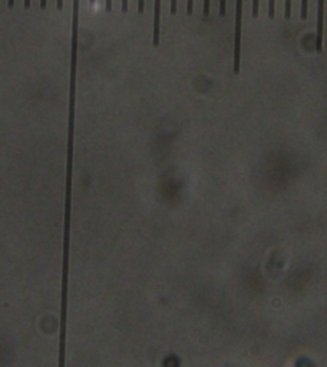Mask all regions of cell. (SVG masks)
<instances>
[{
    "label": "cell",
    "instance_id": "obj_7",
    "mask_svg": "<svg viewBox=\"0 0 327 367\" xmlns=\"http://www.w3.org/2000/svg\"><path fill=\"white\" fill-rule=\"evenodd\" d=\"M226 2L227 0H220V16H226Z\"/></svg>",
    "mask_w": 327,
    "mask_h": 367
},
{
    "label": "cell",
    "instance_id": "obj_13",
    "mask_svg": "<svg viewBox=\"0 0 327 367\" xmlns=\"http://www.w3.org/2000/svg\"><path fill=\"white\" fill-rule=\"evenodd\" d=\"M122 12L124 13L128 12V0H122Z\"/></svg>",
    "mask_w": 327,
    "mask_h": 367
},
{
    "label": "cell",
    "instance_id": "obj_11",
    "mask_svg": "<svg viewBox=\"0 0 327 367\" xmlns=\"http://www.w3.org/2000/svg\"><path fill=\"white\" fill-rule=\"evenodd\" d=\"M177 13V0H171V15Z\"/></svg>",
    "mask_w": 327,
    "mask_h": 367
},
{
    "label": "cell",
    "instance_id": "obj_4",
    "mask_svg": "<svg viewBox=\"0 0 327 367\" xmlns=\"http://www.w3.org/2000/svg\"><path fill=\"white\" fill-rule=\"evenodd\" d=\"M307 2L309 0H302V19H307Z\"/></svg>",
    "mask_w": 327,
    "mask_h": 367
},
{
    "label": "cell",
    "instance_id": "obj_19",
    "mask_svg": "<svg viewBox=\"0 0 327 367\" xmlns=\"http://www.w3.org/2000/svg\"><path fill=\"white\" fill-rule=\"evenodd\" d=\"M94 2H95V0H91V3H94Z\"/></svg>",
    "mask_w": 327,
    "mask_h": 367
},
{
    "label": "cell",
    "instance_id": "obj_2",
    "mask_svg": "<svg viewBox=\"0 0 327 367\" xmlns=\"http://www.w3.org/2000/svg\"><path fill=\"white\" fill-rule=\"evenodd\" d=\"M323 23H324V0H319L317 5V32H316V52L323 50Z\"/></svg>",
    "mask_w": 327,
    "mask_h": 367
},
{
    "label": "cell",
    "instance_id": "obj_12",
    "mask_svg": "<svg viewBox=\"0 0 327 367\" xmlns=\"http://www.w3.org/2000/svg\"><path fill=\"white\" fill-rule=\"evenodd\" d=\"M138 12L144 13V0H138Z\"/></svg>",
    "mask_w": 327,
    "mask_h": 367
},
{
    "label": "cell",
    "instance_id": "obj_10",
    "mask_svg": "<svg viewBox=\"0 0 327 367\" xmlns=\"http://www.w3.org/2000/svg\"><path fill=\"white\" fill-rule=\"evenodd\" d=\"M210 15V0H204V16Z\"/></svg>",
    "mask_w": 327,
    "mask_h": 367
},
{
    "label": "cell",
    "instance_id": "obj_9",
    "mask_svg": "<svg viewBox=\"0 0 327 367\" xmlns=\"http://www.w3.org/2000/svg\"><path fill=\"white\" fill-rule=\"evenodd\" d=\"M258 2L260 0H253V17L258 16Z\"/></svg>",
    "mask_w": 327,
    "mask_h": 367
},
{
    "label": "cell",
    "instance_id": "obj_18",
    "mask_svg": "<svg viewBox=\"0 0 327 367\" xmlns=\"http://www.w3.org/2000/svg\"><path fill=\"white\" fill-rule=\"evenodd\" d=\"M24 8L26 9L31 8V0H24Z\"/></svg>",
    "mask_w": 327,
    "mask_h": 367
},
{
    "label": "cell",
    "instance_id": "obj_5",
    "mask_svg": "<svg viewBox=\"0 0 327 367\" xmlns=\"http://www.w3.org/2000/svg\"><path fill=\"white\" fill-rule=\"evenodd\" d=\"M274 5H276V0H268V17L274 19Z\"/></svg>",
    "mask_w": 327,
    "mask_h": 367
},
{
    "label": "cell",
    "instance_id": "obj_1",
    "mask_svg": "<svg viewBox=\"0 0 327 367\" xmlns=\"http://www.w3.org/2000/svg\"><path fill=\"white\" fill-rule=\"evenodd\" d=\"M241 15L242 0H235V40H234V73H240V50H241Z\"/></svg>",
    "mask_w": 327,
    "mask_h": 367
},
{
    "label": "cell",
    "instance_id": "obj_3",
    "mask_svg": "<svg viewBox=\"0 0 327 367\" xmlns=\"http://www.w3.org/2000/svg\"><path fill=\"white\" fill-rule=\"evenodd\" d=\"M161 0H155V8H154V46L159 45V24H161Z\"/></svg>",
    "mask_w": 327,
    "mask_h": 367
},
{
    "label": "cell",
    "instance_id": "obj_17",
    "mask_svg": "<svg viewBox=\"0 0 327 367\" xmlns=\"http://www.w3.org/2000/svg\"><path fill=\"white\" fill-rule=\"evenodd\" d=\"M8 6H9V8H10V9L13 8V6H15V0H9V2H8Z\"/></svg>",
    "mask_w": 327,
    "mask_h": 367
},
{
    "label": "cell",
    "instance_id": "obj_14",
    "mask_svg": "<svg viewBox=\"0 0 327 367\" xmlns=\"http://www.w3.org/2000/svg\"><path fill=\"white\" fill-rule=\"evenodd\" d=\"M63 8V0H56V9L58 10H62Z\"/></svg>",
    "mask_w": 327,
    "mask_h": 367
},
{
    "label": "cell",
    "instance_id": "obj_8",
    "mask_svg": "<svg viewBox=\"0 0 327 367\" xmlns=\"http://www.w3.org/2000/svg\"><path fill=\"white\" fill-rule=\"evenodd\" d=\"M194 10V0H187V15H193Z\"/></svg>",
    "mask_w": 327,
    "mask_h": 367
},
{
    "label": "cell",
    "instance_id": "obj_6",
    "mask_svg": "<svg viewBox=\"0 0 327 367\" xmlns=\"http://www.w3.org/2000/svg\"><path fill=\"white\" fill-rule=\"evenodd\" d=\"M284 12H286L284 13L286 19H290L291 17V0H286V10Z\"/></svg>",
    "mask_w": 327,
    "mask_h": 367
},
{
    "label": "cell",
    "instance_id": "obj_16",
    "mask_svg": "<svg viewBox=\"0 0 327 367\" xmlns=\"http://www.w3.org/2000/svg\"><path fill=\"white\" fill-rule=\"evenodd\" d=\"M46 2L47 0H40V9L45 10V8H46Z\"/></svg>",
    "mask_w": 327,
    "mask_h": 367
},
{
    "label": "cell",
    "instance_id": "obj_15",
    "mask_svg": "<svg viewBox=\"0 0 327 367\" xmlns=\"http://www.w3.org/2000/svg\"><path fill=\"white\" fill-rule=\"evenodd\" d=\"M111 9H112V0H106V10L111 12Z\"/></svg>",
    "mask_w": 327,
    "mask_h": 367
}]
</instances>
